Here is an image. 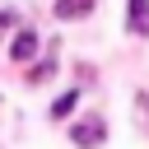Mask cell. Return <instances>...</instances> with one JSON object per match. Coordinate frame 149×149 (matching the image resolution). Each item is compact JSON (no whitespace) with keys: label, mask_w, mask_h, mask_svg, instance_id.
I'll return each instance as SVG.
<instances>
[{"label":"cell","mask_w":149,"mask_h":149,"mask_svg":"<svg viewBox=\"0 0 149 149\" xmlns=\"http://www.w3.org/2000/svg\"><path fill=\"white\" fill-rule=\"evenodd\" d=\"M79 102V93H61L56 98V107H51V116H70V107Z\"/></svg>","instance_id":"cell-5"},{"label":"cell","mask_w":149,"mask_h":149,"mask_svg":"<svg viewBox=\"0 0 149 149\" xmlns=\"http://www.w3.org/2000/svg\"><path fill=\"white\" fill-rule=\"evenodd\" d=\"M93 9V0H56V19H84Z\"/></svg>","instance_id":"cell-4"},{"label":"cell","mask_w":149,"mask_h":149,"mask_svg":"<svg viewBox=\"0 0 149 149\" xmlns=\"http://www.w3.org/2000/svg\"><path fill=\"white\" fill-rule=\"evenodd\" d=\"M70 140H74L79 149H98V144H102V116H84V121L70 130Z\"/></svg>","instance_id":"cell-1"},{"label":"cell","mask_w":149,"mask_h":149,"mask_svg":"<svg viewBox=\"0 0 149 149\" xmlns=\"http://www.w3.org/2000/svg\"><path fill=\"white\" fill-rule=\"evenodd\" d=\"M9 23H14V14H9V9H0V37L9 33Z\"/></svg>","instance_id":"cell-6"},{"label":"cell","mask_w":149,"mask_h":149,"mask_svg":"<svg viewBox=\"0 0 149 149\" xmlns=\"http://www.w3.org/2000/svg\"><path fill=\"white\" fill-rule=\"evenodd\" d=\"M126 28H130L135 37H149V0H130V19H126Z\"/></svg>","instance_id":"cell-2"},{"label":"cell","mask_w":149,"mask_h":149,"mask_svg":"<svg viewBox=\"0 0 149 149\" xmlns=\"http://www.w3.org/2000/svg\"><path fill=\"white\" fill-rule=\"evenodd\" d=\"M33 51H37V33H19V37H14V47H9V56H14V61H33Z\"/></svg>","instance_id":"cell-3"}]
</instances>
